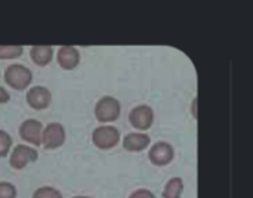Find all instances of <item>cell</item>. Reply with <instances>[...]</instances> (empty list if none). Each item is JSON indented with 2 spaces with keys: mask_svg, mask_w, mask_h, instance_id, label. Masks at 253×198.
<instances>
[{
  "mask_svg": "<svg viewBox=\"0 0 253 198\" xmlns=\"http://www.w3.org/2000/svg\"><path fill=\"white\" fill-rule=\"evenodd\" d=\"M65 142V129L61 123H49L43 129L42 145L46 150H55L64 145Z\"/></svg>",
  "mask_w": 253,
  "mask_h": 198,
  "instance_id": "5",
  "label": "cell"
},
{
  "mask_svg": "<svg viewBox=\"0 0 253 198\" xmlns=\"http://www.w3.org/2000/svg\"><path fill=\"white\" fill-rule=\"evenodd\" d=\"M56 61L62 70H74L80 62V52L74 46H62L58 50Z\"/></svg>",
  "mask_w": 253,
  "mask_h": 198,
  "instance_id": "10",
  "label": "cell"
},
{
  "mask_svg": "<svg viewBox=\"0 0 253 198\" xmlns=\"http://www.w3.org/2000/svg\"><path fill=\"white\" fill-rule=\"evenodd\" d=\"M16 188L10 182H0V198H15Z\"/></svg>",
  "mask_w": 253,
  "mask_h": 198,
  "instance_id": "17",
  "label": "cell"
},
{
  "mask_svg": "<svg viewBox=\"0 0 253 198\" xmlns=\"http://www.w3.org/2000/svg\"><path fill=\"white\" fill-rule=\"evenodd\" d=\"M30 58L36 65L44 67L53 58V47L52 46H33L30 49Z\"/></svg>",
  "mask_w": 253,
  "mask_h": 198,
  "instance_id": "12",
  "label": "cell"
},
{
  "mask_svg": "<svg viewBox=\"0 0 253 198\" xmlns=\"http://www.w3.org/2000/svg\"><path fill=\"white\" fill-rule=\"evenodd\" d=\"M151 144V138L145 133H127L123 139L125 150L130 153H139L144 151Z\"/></svg>",
  "mask_w": 253,
  "mask_h": 198,
  "instance_id": "11",
  "label": "cell"
},
{
  "mask_svg": "<svg viewBox=\"0 0 253 198\" xmlns=\"http://www.w3.org/2000/svg\"><path fill=\"white\" fill-rule=\"evenodd\" d=\"M71 198H92V197H87V196H76V197H71Z\"/></svg>",
  "mask_w": 253,
  "mask_h": 198,
  "instance_id": "20",
  "label": "cell"
},
{
  "mask_svg": "<svg viewBox=\"0 0 253 198\" xmlns=\"http://www.w3.org/2000/svg\"><path fill=\"white\" fill-rule=\"evenodd\" d=\"M12 138L6 130H0V158L6 157L10 153Z\"/></svg>",
  "mask_w": 253,
  "mask_h": 198,
  "instance_id": "15",
  "label": "cell"
},
{
  "mask_svg": "<svg viewBox=\"0 0 253 198\" xmlns=\"http://www.w3.org/2000/svg\"><path fill=\"white\" fill-rule=\"evenodd\" d=\"M175 151L172 148L170 144L168 142H157L151 147L150 153H148V158L154 166H168L172 160H173Z\"/></svg>",
  "mask_w": 253,
  "mask_h": 198,
  "instance_id": "9",
  "label": "cell"
},
{
  "mask_svg": "<svg viewBox=\"0 0 253 198\" xmlns=\"http://www.w3.org/2000/svg\"><path fill=\"white\" fill-rule=\"evenodd\" d=\"M25 99H27V104L33 110L42 111V110H46L50 105V102H52V93L44 86H34V87H30L28 89Z\"/></svg>",
  "mask_w": 253,
  "mask_h": 198,
  "instance_id": "6",
  "label": "cell"
},
{
  "mask_svg": "<svg viewBox=\"0 0 253 198\" xmlns=\"http://www.w3.org/2000/svg\"><path fill=\"white\" fill-rule=\"evenodd\" d=\"M9 99H10L9 92L4 87L0 86V104H6V102H9Z\"/></svg>",
  "mask_w": 253,
  "mask_h": 198,
  "instance_id": "19",
  "label": "cell"
},
{
  "mask_svg": "<svg viewBox=\"0 0 253 198\" xmlns=\"http://www.w3.org/2000/svg\"><path fill=\"white\" fill-rule=\"evenodd\" d=\"M33 198H62V194L52 187H42L39 190H36V193L33 194Z\"/></svg>",
  "mask_w": 253,
  "mask_h": 198,
  "instance_id": "16",
  "label": "cell"
},
{
  "mask_svg": "<svg viewBox=\"0 0 253 198\" xmlns=\"http://www.w3.org/2000/svg\"><path fill=\"white\" fill-rule=\"evenodd\" d=\"M130 124L138 130H147L154 121V113L148 105H138L129 113Z\"/></svg>",
  "mask_w": 253,
  "mask_h": 198,
  "instance_id": "8",
  "label": "cell"
},
{
  "mask_svg": "<svg viewBox=\"0 0 253 198\" xmlns=\"http://www.w3.org/2000/svg\"><path fill=\"white\" fill-rule=\"evenodd\" d=\"M92 142L99 150H111L120 142V132L114 126H99L92 133Z\"/></svg>",
  "mask_w": 253,
  "mask_h": 198,
  "instance_id": "3",
  "label": "cell"
},
{
  "mask_svg": "<svg viewBox=\"0 0 253 198\" xmlns=\"http://www.w3.org/2000/svg\"><path fill=\"white\" fill-rule=\"evenodd\" d=\"M24 52L22 46L18 44H1L0 46V59H15L19 58Z\"/></svg>",
  "mask_w": 253,
  "mask_h": 198,
  "instance_id": "14",
  "label": "cell"
},
{
  "mask_svg": "<svg viewBox=\"0 0 253 198\" xmlns=\"http://www.w3.org/2000/svg\"><path fill=\"white\" fill-rule=\"evenodd\" d=\"M129 198H156V197H154V194H153L151 191H148V190H136L135 193H132V194H130V197Z\"/></svg>",
  "mask_w": 253,
  "mask_h": 198,
  "instance_id": "18",
  "label": "cell"
},
{
  "mask_svg": "<svg viewBox=\"0 0 253 198\" xmlns=\"http://www.w3.org/2000/svg\"><path fill=\"white\" fill-rule=\"evenodd\" d=\"M120 102L113 96L101 98L95 105V117L101 123H113L120 117Z\"/></svg>",
  "mask_w": 253,
  "mask_h": 198,
  "instance_id": "2",
  "label": "cell"
},
{
  "mask_svg": "<svg viewBox=\"0 0 253 198\" xmlns=\"http://www.w3.org/2000/svg\"><path fill=\"white\" fill-rule=\"evenodd\" d=\"M184 191V182L181 178L170 179L165 190H163V198H181V194Z\"/></svg>",
  "mask_w": 253,
  "mask_h": 198,
  "instance_id": "13",
  "label": "cell"
},
{
  "mask_svg": "<svg viewBox=\"0 0 253 198\" xmlns=\"http://www.w3.org/2000/svg\"><path fill=\"white\" fill-rule=\"evenodd\" d=\"M19 136L31 145L40 147L43 136V124L39 120L28 119L22 121V124L19 126Z\"/></svg>",
  "mask_w": 253,
  "mask_h": 198,
  "instance_id": "7",
  "label": "cell"
},
{
  "mask_svg": "<svg viewBox=\"0 0 253 198\" xmlns=\"http://www.w3.org/2000/svg\"><path fill=\"white\" fill-rule=\"evenodd\" d=\"M37 157H39L37 150H34V148H31L28 145H16L10 153L9 164H10L12 169L21 170V169L27 167L30 163L36 161Z\"/></svg>",
  "mask_w": 253,
  "mask_h": 198,
  "instance_id": "4",
  "label": "cell"
},
{
  "mask_svg": "<svg viewBox=\"0 0 253 198\" xmlns=\"http://www.w3.org/2000/svg\"><path fill=\"white\" fill-rule=\"evenodd\" d=\"M4 81L9 87H12L15 90H24L31 84L33 73L25 65L13 64L4 70Z\"/></svg>",
  "mask_w": 253,
  "mask_h": 198,
  "instance_id": "1",
  "label": "cell"
}]
</instances>
